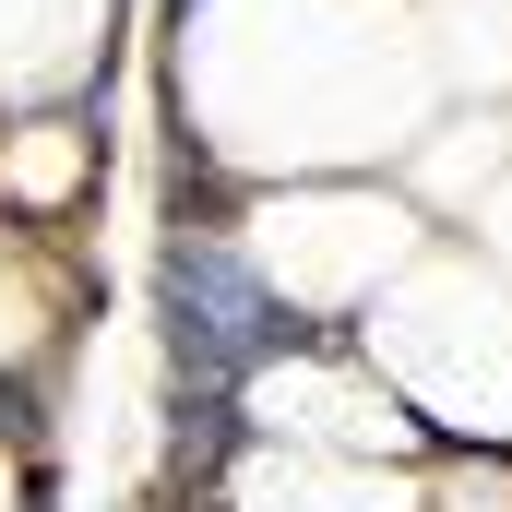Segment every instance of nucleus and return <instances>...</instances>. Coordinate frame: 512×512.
<instances>
[{"mask_svg": "<svg viewBox=\"0 0 512 512\" xmlns=\"http://www.w3.org/2000/svg\"><path fill=\"white\" fill-rule=\"evenodd\" d=\"M155 334H167V370H179V382H215V393L262 382V370H286V358L346 346V334L298 322V310L274 298V274H262L227 227H179V239L155 251Z\"/></svg>", "mask_w": 512, "mask_h": 512, "instance_id": "nucleus-1", "label": "nucleus"}, {"mask_svg": "<svg viewBox=\"0 0 512 512\" xmlns=\"http://www.w3.org/2000/svg\"><path fill=\"white\" fill-rule=\"evenodd\" d=\"M251 441V405L215 382H179V405H167V489H215V465Z\"/></svg>", "mask_w": 512, "mask_h": 512, "instance_id": "nucleus-2", "label": "nucleus"}, {"mask_svg": "<svg viewBox=\"0 0 512 512\" xmlns=\"http://www.w3.org/2000/svg\"><path fill=\"white\" fill-rule=\"evenodd\" d=\"M191 12H203V0H167V24H191Z\"/></svg>", "mask_w": 512, "mask_h": 512, "instance_id": "nucleus-3", "label": "nucleus"}]
</instances>
